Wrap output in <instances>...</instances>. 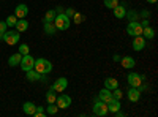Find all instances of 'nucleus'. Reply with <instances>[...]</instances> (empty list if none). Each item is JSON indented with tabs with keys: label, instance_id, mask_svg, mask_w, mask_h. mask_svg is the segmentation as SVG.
<instances>
[{
	"label": "nucleus",
	"instance_id": "nucleus-16",
	"mask_svg": "<svg viewBox=\"0 0 158 117\" xmlns=\"http://www.w3.org/2000/svg\"><path fill=\"white\" fill-rule=\"evenodd\" d=\"M118 62L122 63V67H123V68H135V65H136V60H135L133 57H130V56L120 59Z\"/></svg>",
	"mask_w": 158,
	"mask_h": 117
},
{
	"label": "nucleus",
	"instance_id": "nucleus-7",
	"mask_svg": "<svg viewBox=\"0 0 158 117\" xmlns=\"http://www.w3.org/2000/svg\"><path fill=\"white\" fill-rule=\"evenodd\" d=\"M67 87H68V79L67 77H59V79L51 86V89L56 90V94H62Z\"/></svg>",
	"mask_w": 158,
	"mask_h": 117
},
{
	"label": "nucleus",
	"instance_id": "nucleus-21",
	"mask_svg": "<svg viewBox=\"0 0 158 117\" xmlns=\"http://www.w3.org/2000/svg\"><path fill=\"white\" fill-rule=\"evenodd\" d=\"M142 36L146 38V40H152V38L155 36V30L152 29V27H142Z\"/></svg>",
	"mask_w": 158,
	"mask_h": 117
},
{
	"label": "nucleus",
	"instance_id": "nucleus-17",
	"mask_svg": "<svg viewBox=\"0 0 158 117\" xmlns=\"http://www.w3.org/2000/svg\"><path fill=\"white\" fill-rule=\"evenodd\" d=\"M22 109H24V112L27 115H33L35 111H36V106L33 105L32 101H27V103H24V105H22Z\"/></svg>",
	"mask_w": 158,
	"mask_h": 117
},
{
	"label": "nucleus",
	"instance_id": "nucleus-15",
	"mask_svg": "<svg viewBox=\"0 0 158 117\" xmlns=\"http://www.w3.org/2000/svg\"><path fill=\"white\" fill-rule=\"evenodd\" d=\"M112 11H114V16H115L117 19H123V18H125V15H127V10H125V5H123V3H122V5L118 3Z\"/></svg>",
	"mask_w": 158,
	"mask_h": 117
},
{
	"label": "nucleus",
	"instance_id": "nucleus-39",
	"mask_svg": "<svg viewBox=\"0 0 158 117\" xmlns=\"http://www.w3.org/2000/svg\"><path fill=\"white\" fill-rule=\"evenodd\" d=\"M149 3H156V0H147Z\"/></svg>",
	"mask_w": 158,
	"mask_h": 117
},
{
	"label": "nucleus",
	"instance_id": "nucleus-29",
	"mask_svg": "<svg viewBox=\"0 0 158 117\" xmlns=\"http://www.w3.org/2000/svg\"><path fill=\"white\" fill-rule=\"evenodd\" d=\"M84 19H85V18L81 15V13H74V15H73V22H74V24H81Z\"/></svg>",
	"mask_w": 158,
	"mask_h": 117
},
{
	"label": "nucleus",
	"instance_id": "nucleus-13",
	"mask_svg": "<svg viewBox=\"0 0 158 117\" xmlns=\"http://www.w3.org/2000/svg\"><path fill=\"white\" fill-rule=\"evenodd\" d=\"M111 98H112V92H111L109 89H106V87L98 92V100H101V101H104V103H108Z\"/></svg>",
	"mask_w": 158,
	"mask_h": 117
},
{
	"label": "nucleus",
	"instance_id": "nucleus-35",
	"mask_svg": "<svg viewBox=\"0 0 158 117\" xmlns=\"http://www.w3.org/2000/svg\"><path fill=\"white\" fill-rule=\"evenodd\" d=\"M6 30H8V25H6V22H5V21H0V32L5 33Z\"/></svg>",
	"mask_w": 158,
	"mask_h": 117
},
{
	"label": "nucleus",
	"instance_id": "nucleus-38",
	"mask_svg": "<svg viewBox=\"0 0 158 117\" xmlns=\"http://www.w3.org/2000/svg\"><path fill=\"white\" fill-rule=\"evenodd\" d=\"M141 25H142V27H147V25H149V21H142Z\"/></svg>",
	"mask_w": 158,
	"mask_h": 117
},
{
	"label": "nucleus",
	"instance_id": "nucleus-28",
	"mask_svg": "<svg viewBox=\"0 0 158 117\" xmlns=\"http://www.w3.org/2000/svg\"><path fill=\"white\" fill-rule=\"evenodd\" d=\"M57 111H59L57 105H54V103H49V106H48V114H49V115H54V114H57Z\"/></svg>",
	"mask_w": 158,
	"mask_h": 117
},
{
	"label": "nucleus",
	"instance_id": "nucleus-37",
	"mask_svg": "<svg viewBox=\"0 0 158 117\" xmlns=\"http://www.w3.org/2000/svg\"><path fill=\"white\" fill-rule=\"evenodd\" d=\"M56 11H57V15H59V13H63L65 10H63V6H57V10H56Z\"/></svg>",
	"mask_w": 158,
	"mask_h": 117
},
{
	"label": "nucleus",
	"instance_id": "nucleus-20",
	"mask_svg": "<svg viewBox=\"0 0 158 117\" xmlns=\"http://www.w3.org/2000/svg\"><path fill=\"white\" fill-rule=\"evenodd\" d=\"M104 87L109 89V90H114V89L118 87V82H117V79H114V77H106V79H104Z\"/></svg>",
	"mask_w": 158,
	"mask_h": 117
},
{
	"label": "nucleus",
	"instance_id": "nucleus-8",
	"mask_svg": "<svg viewBox=\"0 0 158 117\" xmlns=\"http://www.w3.org/2000/svg\"><path fill=\"white\" fill-rule=\"evenodd\" d=\"M127 81H128V84L131 86V87H139L144 81H142V76L141 74H138V73H130L128 76H127Z\"/></svg>",
	"mask_w": 158,
	"mask_h": 117
},
{
	"label": "nucleus",
	"instance_id": "nucleus-2",
	"mask_svg": "<svg viewBox=\"0 0 158 117\" xmlns=\"http://www.w3.org/2000/svg\"><path fill=\"white\" fill-rule=\"evenodd\" d=\"M3 41H5L6 44H10V46L19 43V32H18V30H10V29H8V30L3 33Z\"/></svg>",
	"mask_w": 158,
	"mask_h": 117
},
{
	"label": "nucleus",
	"instance_id": "nucleus-22",
	"mask_svg": "<svg viewBox=\"0 0 158 117\" xmlns=\"http://www.w3.org/2000/svg\"><path fill=\"white\" fill-rule=\"evenodd\" d=\"M27 73V81H30V82H35V81H38L40 79V73L38 71H35L33 68L32 70H29V71H25Z\"/></svg>",
	"mask_w": 158,
	"mask_h": 117
},
{
	"label": "nucleus",
	"instance_id": "nucleus-25",
	"mask_svg": "<svg viewBox=\"0 0 158 117\" xmlns=\"http://www.w3.org/2000/svg\"><path fill=\"white\" fill-rule=\"evenodd\" d=\"M56 98H57L56 90H54V89H49V92L46 94V101H48V105H49V103H56Z\"/></svg>",
	"mask_w": 158,
	"mask_h": 117
},
{
	"label": "nucleus",
	"instance_id": "nucleus-34",
	"mask_svg": "<svg viewBox=\"0 0 158 117\" xmlns=\"http://www.w3.org/2000/svg\"><path fill=\"white\" fill-rule=\"evenodd\" d=\"M63 13H65V16H68V18L71 19V18H73V15H74V13H76V11H74L73 8H67V10H65Z\"/></svg>",
	"mask_w": 158,
	"mask_h": 117
},
{
	"label": "nucleus",
	"instance_id": "nucleus-12",
	"mask_svg": "<svg viewBox=\"0 0 158 117\" xmlns=\"http://www.w3.org/2000/svg\"><path fill=\"white\" fill-rule=\"evenodd\" d=\"M139 98H141V90L138 87H131L128 90V100L136 103V101H139Z\"/></svg>",
	"mask_w": 158,
	"mask_h": 117
},
{
	"label": "nucleus",
	"instance_id": "nucleus-23",
	"mask_svg": "<svg viewBox=\"0 0 158 117\" xmlns=\"http://www.w3.org/2000/svg\"><path fill=\"white\" fill-rule=\"evenodd\" d=\"M44 32H46L48 35H54V33L57 32L56 25H54V21H52V22H44Z\"/></svg>",
	"mask_w": 158,
	"mask_h": 117
},
{
	"label": "nucleus",
	"instance_id": "nucleus-36",
	"mask_svg": "<svg viewBox=\"0 0 158 117\" xmlns=\"http://www.w3.org/2000/svg\"><path fill=\"white\" fill-rule=\"evenodd\" d=\"M52 71V63L49 60H46V74H49Z\"/></svg>",
	"mask_w": 158,
	"mask_h": 117
},
{
	"label": "nucleus",
	"instance_id": "nucleus-32",
	"mask_svg": "<svg viewBox=\"0 0 158 117\" xmlns=\"http://www.w3.org/2000/svg\"><path fill=\"white\" fill-rule=\"evenodd\" d=\"M35 117H44L46 115V112H44V109L41 108V106H36V111H35V114H33Z\"/></svg>",
	"mask_w": 158,
	"mask_h": 117
},
{
	"label": "nucleus",
	"instance_id": "nucleus-11",
	"mask_svg": "<svg viewBox=\"0 0 158 117\" xmlns=\"http://www.w3.org/2000/svg\"><path fill=\"white\" fill-rule=\"evenodd\" d=\"M133 49L135 51H142L144 48H146V38H144L142 35H138V36H135V40H133Z\"/></svg>",
	"mask_w": 158,
	"mask_h": 117
},
{
	"label": "nucleus",
	"instance_id": "nucleus-31",
	"mask_svg": "<svg viewBox=\"0 0 158 117\" xmlns=\"http://www.w3.org/2000/svg\"><path fill=\"white\" fill-rule=\"evenodd\" d=\"M111 92H112V98H115V100H120L122 95H123V92H122V90H118V87L114 89V90H111Z\"/></svg>",
	"mask_w": 158,
	"mask_h": 117
},
{
	"label": "nucleus",
	"instance_id": "nucleus-6",
	"mask_svg": "<svg viewBox=\"0 0 158 117\" xmlns=\"http://www.w3.org/2000/svg\"><path fill=\"white\" fill-rule=\"evenodd\" d=\"M56 105H57V108H59V109H67L68 106H71V97H70V95L62 94L60 97H57V98H56Z\"/></svg>",
	"mask_w": 158,
	"mask_h": 117
},
{
	"label": "nucleus",
	"instance_id": "nucleus-18",
	"mask_svg": "<svg viewBox=\"0 0 158 117\" xmlns=\"http://www.w3.org/2000/svg\"><path fill=\"white\" fill-rule=\"evenodd\" d=\"M21 59H22V54H13V56H10V59H8V65L10 67H18V65L21 63Z\"/></svg>",
	"mask_w": 158,
	"mask_h": 117
},
{
	"label": "nucleus",
	"instance_id": "nucleus-30",
	"mask_svg": "<svg viewBox=\"0 0 158 117\" xmlns=\"http://www.w3.org/2000/svg\"><path fill=\"white\" fill-rule=\"evenodd\" d=\"M29 52H30V48H29L27 44H24V43H22V44L19 46V54L25 56V54H29Z\"/></svg>",
	"mask_w": 158,
	"mask_h": 117
},
{
	"label": "nucleus",
	"instance_id": "nucleus-10",
	"mask_svg": "<svg viewBox=\"0 0 158 117\" xmlns=\"http://www.w3.org/2000/svg\"><path fill=\"white\" fill-rule=\"evenodd\" d=\"M33 70L38 71L40 74H46V59L40 57L35 60V65H33Z\"/></svg>",
	"mask_w": 158,
	"mask_h": 117
},
{
	"label": "nucleus",
	"instance_id": "nucleus-9",
	"mask_svg": "<svg viewBox=\"0 0 158 117\" xmlns=\"http://www.w3.org/2000/svg\"><path fill=\"white\" fill-rule=\"evenodd\" d=\"M27 15H29V8H27V5H24V3L16 5V8H15V16H16L18 19H24Z\"/></svg>",
	"mask_w": 158,
	"mask_h": 117
},
{
	"label": "nucleus",
	"instance_id": "nucleus-40",
	"mask_svg": "<svg viewBox=\"0 0 158 117\" xmlns=\"http://www.w3.org/2000/svg\"><path fill=\"white\" fill-rule=\"evenodd\" d=\"M0 40H3V33L2 32H0Z\"/></svg>",
	"mask_w": 158,
	"mask_h": 117
},
{
	"label": "nucleus",
	"instance_id": "nucleus-24",
	"mask_svg": "<svg viewBox=\"0 0 158 117\" xmlns=\"http://www.w3.org/2000/svg\"><path fill=\"white\" fill-rule=\"evenodd\" d=\"M56 16H57V11L56 10H48L46 16H44V22H52V21L56 19Z\"/></svg>",
	"mask_w": 158,
	"mask_h": 117
},
{
	"label": "nucleus",
	"instance_id": "nucleus-5",
	"mask_svg": "<svg viewBox=\"0 0 158 117\" xmlns=\"http://www.w3.org/2000/svg\"><path fill=\"white\" fill-rule=\"evenodd\" d=\"M33 65H35V59H33L32 56H29V54L22 56L21 63H19V67L22 68V71H29V70H32V68H33Z\"/></svg>",
	"mask_w": 158,
	"mask_h": 117
},
{
	"label": "nucleus",
	"instance_id": "nucleus-26",
	"mask_svg": "<svg viewBox=\"0 0 158 117\" xmlns=\"http://www.w3.org/2000/svg\"><path fill=\"white\" fill-rule=\"evenodd\" d=\"M5 22H6V25H8V29H11V27H15V25H16V22H18V18H16L15 15H13V16H8Z\"/></svg>",
	"mask_w": 158,
	"mask_h": 117
},
{
	"label": "nucleus",
	"instance_id": "nucleus-27",
	"mask_svg": "<svg viewBox=\"0 0 158 117\" xmlns=\"http://www.w3.org/2000/svg\"><path fill=\"white\" fill-rule=\"evenodd\" d=\"M103 2H104V6L109 10H114L118 5V0H103Z\"/></svg>",
	"mask_w": 158,
	"mask_h": 117
},
{
	"label": "nucleus",
	"instance_id": "nucleus-4",
	"mask_svg": "<svg viewBox=\"0 0 158 117\" xmlns=\"http://www.w3.org/2000/svg\"><path fill=\"white\" fill-rule=\"evenodd\" d=\"M109 111H108V106L106 103L101 101V100H95V105H94V114L95 115H100V117H104Z\"/></svg>",
	"mask_w": 158,
	"mask_h": 117
},
{
	"label": "nucleus",
	"instance_id": "nucleus-19",
	"mask_svg": "<svg viewBox=\"0 0 158 117\" xmlns=\"http://www.w3.org/2000/svg\"><path fill=\"white\" fill-rule=\"evenodd\" d=\"M15 27H16V30H18L19 33H21V32H25V30L29 29V22L25 21V19H18V22H16Z\"/></svg>",
	"mask_w": 158,
	"mask_h": 117
},
{
	"label": "nucleus",
	"instance_id": "nucleus-14",
	"mask_svg": "<svg viewBox=\"0 0 158 117\" xmlns=\"http://www.w3.org/2000/svg\"><path fill=\"white\" fill-rule=\"evenodd\" d=\"M106 106H108V111H111V112H115V111H118L120 109V100H115V98H111L108 103H106Z\"/></svg>",
	"mask_w": 158,
	"mask_h": 117
},
{
	"label": "nucleus",
	"instance_id": "nucleus-1",
	"mask_svg": "<svg viewBox=\"0 0 158 117\" xmlns=\"http://www.w3.org/2000/svg\"><path fill=\"white\" fill-rule=\"evenodd\" d=\"M54 25H56L57 30H67L71 25V19L68 16H65V13H59L54 19Z\"/></svg>",
	"mask_w": 158,
	"mask_h": 117
},
{
	"label": "nucleus",
	"instance_id": "nucleus-33",
	"mask_svg": "<svg viewBox=\"0 0 158 117\" xmlns=\"http://www.w3.org/2000/svg\"><path fill=\"white\" fill-rule=\"evenodd\" d=\"M125 16H128L130 22H131V21H138V13H135V11H130L128 15H125Z\"/></svg>",
	"mask_w": 158,
	"mask_h": 117
},
{
	"label": "nucleus",
	"instance_id": "nucleus-3",
	"mask_svg": "<svg viewBox=\"0 0 158 117\" xmlns=\"http://www.w3.org/2000/svg\"><path fill=\"white\" fill-rule=\"evenodd\" d=\"M127 33L131 35V36H138V35H142V25L141 22L138 21H131L127 27Z\"/></svg>",
	"mask_w": 158,
	"mask_h": 117
}]
</instances>
